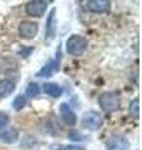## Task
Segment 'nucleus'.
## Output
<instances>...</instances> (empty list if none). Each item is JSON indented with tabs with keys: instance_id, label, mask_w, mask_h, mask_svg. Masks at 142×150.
Masks as SVG:
<instances>
[{
	"instance_id": "1",
	"label": "nucleus",
	"mask_w": 142,
	"mask_h": 150,
	"mask_svg": "<svg viewBox=\"0 0 142 150\" xmlns=\"http://www.w3.org/2000/svg\"><path fill=\"white\" fill-rule=\"evenodd\" d=\"M87 48V40L81 35H71L66 41V51L69 55L80 56Z\"/></svg>"
},
{
	"instance_id": "2",
	"label": "nucleus",
	"mask_w": 142,
	"mask_h": 150,
	"mask_svg": "<svg viewBox=\"0 0 142 150\" xmlns=\"http://www.w3.org/2000/svg\"><path fill=\"white\" fill-rule=\"evenodd\" d=\"M98 105L106 112L116 111L120 109V98L115 93H103L98 98Z\"/></svg>"
},
{
	"instance_id": "3",
	"label": "nucleus",
	"mask_w": 142,
	"mask_h": 150,
	"mask_svg": "<svg viewBox=\"0 0 142 150\" xmlns=\"http://www.w3.org/2000/svg\"><path fill=\"white\" fill-rule=\"evenodd\" d=\"M102 123H103L102 116L97 111H92V110L86 111L81 119V124L84 128L87 130H92V131L100 129L102 126Z\"/></svg>"
},
{
	"instance_id": "4",
	"label": "nucleus",
	"mask_w": 142,
	"mask_h": 150,
	"mask_svg": "<svg viewBox=\"0 0 142 150\" xmlns=\"http://www.w3.org/2000/svg\"><path fill=\"white\" fill-rule=\"evenodd\" d=\"M59 64H60V55L58 53V56L55 59L47 62L44 67H42L39 71L36 73V76H40V78H50L53 76V74H55L59 69Z\"/></svg>"
},
{
	"instance_id": "5",
	"label": "nucleus",
	"mask_w": 142,
	"mask_h": 150,
	"mask_svg": "<svg viewBox=\"0 0 142 150\" xmlns=\"http://www.w3.org/2000/svg\"><path fill=\"white\" fill-rule=\"evenodd\" d=\"M106 148L107 150H129L130 143L125 137L115 135L106 142Z\"/></svg>"
},
{
	"instance_id": "6",
	"label": "nucleus",
	"mask_w": 142,
	"mask_h": 150,
	"mask_svg": "<svg viewBox=\"0 0 142 150\" xmlns=\"http://www.w3.org/2000/svg\"><path fill=\"white\" fill-rule=\"evenodd\" d=\"M46 9H47L46 1L35 0V1H30L26 4L25 10L27 13V15H30V16H41L46 11Z\"/></svg>"
},
{
	"instance_id": "7",
	"label": "nucleus",
	"mask_w": 142,
	"mask_h": 150,
	"mask_svg": "<svg viewBox=\"0 0 142 150\" xmlns=\"http://www.w3.org/2000/svg\"><path fill=\"white\" fill-rule=\"evenodd\" d=\"M37 31H39V26H37L36 23H32V21H22L20 26H19V33L25 39L35 38Z\"/></svg>"
},
{
	"instance_id": "8",
	"label": "nucleus",
	"mask_w": 142,
	"mask_h": 150,
	"mask_svg": "<svg viewBox=\"0 0 142 150\" xmlns=\"http://www.w3.org/2000/svg\"><path fill=\"white\" fill-rule=\"evenodd\" d=\"M60 116H61V120L64 121L65 125L67 126H74L76 124V114L70 109V106L66 104V103H63L60 105Z\"/></svg>"
},
{
	"instance_id": "9",
	"label": "nucleus",
	"mask_w": 142,
	"mask_h": 150,
	"mask_svg": "<svg viewBox=\"0 0 142 150\" xmlns=\"http://www.w3.org/2000/svg\"><path fill=\"white\" fill-rule=\"evenodd\" d=\"M55 9L50 13L49 18H47L46 23V40H54V38L56 35V15H55Z\"/></svg>"
},
{
	"instance_id": "10",
	"label": "nucleus",
	"mask_w": 142,
	"mask_h": 150,
	"mask_svg": "<svg viewBox=\"0 0 142 150\" xmlns=\"http://www.w3.org/2000/svg\"><path fill=\"white\" fill-rule=\"evenodd\" d=\"M89 9L91 11L95 13H103L108 10L110 8V1L108 0H92V1H89Z\"/></svg>"
},
{
	"instance_id": "11",
	"label": "nucleus",
	"mask_w": 142,
	"mask_h": 150,
	"mask_svg": "<svg viewBox=\"0 0 142 150\" xmlns=\"http://www.w3.org/2000/svg\"><path fill=\"white\" fill-rule=\"evenodd\" d=\"M15 90V84L11 80H8V79H1L0 80V96L1 98H6L10 94L14 93Z\"/></svg>"
},
{
	"instance_id": "12",
	"label": "nucleus",
	"mask_w": 142,
	"mask_h": 150,
	"mask_svg": "<svg viewBox=\"0 0 142 150\" xmlns=\"http://www.w3.org/2000/svg\"><path fill=\"white\" fill-rule=\"evenodd\" d=\"M18 139H19V133L15 129H9L6 131L0 133V140H1L3 143L14 144V143L18 142Z\"/></svg>"
},
{
	"instance_id": "13",
	"label": "nucleus",
	"mask_w": 142,
	"mask_h": 150,
	"mask_svg": "<svg viewBox=\"0 0 142 150\" xmlns=\"http://www.w3.org/2000/svg\"><path fill=\"white\" fill-rule=\"evenodd\" d=\"M42 90H44L45 94L54 98H59L63 94V89L58 84H54V83H45L44 86H42Z\"/></svg>"
},
{
	"instance_id": "14",
	"label": "nucleus",
	"mask_w": 142,
	"mask_h": 150,
	"mask_svg": "<svg viewBox=\"0 0 142 150\" xmlns=\"http://www.w3.org/2000/svg\"><path fill=\"white\" fill-rule=\"evenodd\" d=\"M25 94L29 98H35V96H37L40 94V88H39V85L37 84H35V83H31V84H29L27 85V88H26V91H25Z\"/></svg>"
},
{
	"instance_id": "15",
	"label": "nucleus",
	"mask_w": 142,
	"mask_h": 150,
	"mask_svg": "<svg viewBox=\"0 0 142 150\" xmlns=\"http://www.w3.org/2000/svg\"><path fill=\"white\" fill-rule=\"evenodd\" d=\"M26 105V98H25V95H18L15 99H14V101H13V108L15 110H21L24 106Z\"/></svg>"
},
{
	"instance_id": "16",
	"label": "nucleus",
	"mask_w": 142,
	"mask_h": 150,
	"mask_svg": "<svg viewBox=\"0 0 142 150\" xmlns=\"http://www.w3.org/2000/svg\"><path fill=\"white\" fill-rule=\"evenodd\" d=\"M140 99L138 98H136V99H134L131 101V104H130V111H131V114L135 116V118H138V115H140Z\"/></svg>"
},
{
	"instance_id": "17",
	"label": "nucleus",
	"mask_w": 142,
	"mask_h": 150,
	"mask_svg": "<svg viewBox=\"0 0 142 150\" xmlns=\"http://www.w3.org/2000/svg\"><path fill=\"white\" fill-rule=\"evenodd\" d=\"M9 123V115L5 112H0V129L5 128Z\"/></svg>"
},
{
	"instance_id": "18",
	"label": "nucleus",
	"mask_w": 142,
	"mask_h": 150,
	"mask_svg": "<svg viewBox=\"0 0 142 150\" xmlns=\"http://www.w3.org/2000/svg\"><path fill=\"white\" fill-rule=\"evenodd\" d=\"M63 150H85V149L80 146V145H66V146L63 148Z\"/></svg>"
},
{
	"instance_id": "19",
	"label": "nucleus",
	"mask_w": 142,
	"mask_h": 150,
	"mask_svg": "<svg viewBox=\"0 0 142 150\" xmlns=\"http://www.w3.org/2000/svg\"><path fill=\"white\" fill-rule=\"evenodd\" d=\"M32 51V49L31 48H29V49H21V50H19V54H21V56H24V58H26L27 55H29L30 53Z\"/></svg>"
}]
</instances>
